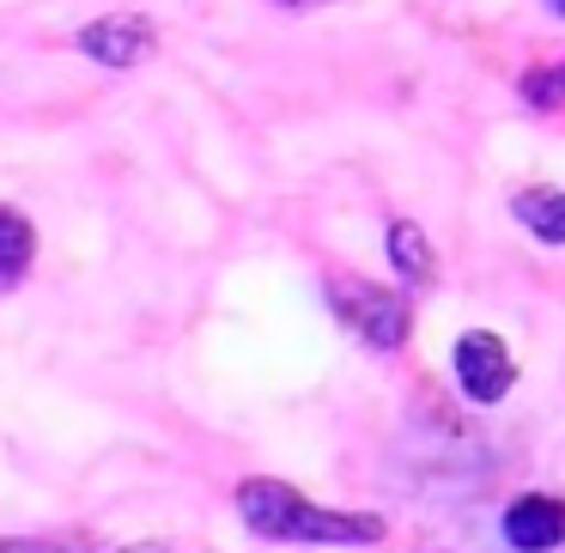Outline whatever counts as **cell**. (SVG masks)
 <instances>
[{"label":"cell","mask_w":565,"mask_h":553,"mask_svg":"<svg viewBox=\"0 0 565 553\" xmlns=\"http://www.w3.org/2000/svg\"><path fill=\"white\" fill-rule=\"evenodd\" d=\"M237 511H244V523L268 541H322V547L383 541V517L310 504L305 492H292L286 480H244V487H237Z\"/></svg>","instance_id":"obj_1"},{"label":"cell","mask_w":565,"mask_h":553,"mask_svg":"<svg viewBox=\"0 0 565 553\" xmlns=\"http://www.w3.org/2000/svg\"><path fill=\"white\" fill-rule=\"evenodd\" d=\"M329 305L359 341L383 347V353H395V347L407 341V329H414L407 298L390 293V286H371V280H329Z\"/></svg>","instance_id":"obj_2"},{"label":"cell","mask_w":565,"mask_h":553,"mask_svg":"<svg viewBox=\"0 0 565 553\" xmlns=\"http://www.w3.org/2000/svg\"><path fill=\"white\" fill-rule=\"evenodd\" d=\"M456 383H462L468 402H480V407L504 402V390L516 383L511 347H504L499 334H487V329L462 334V341H456Z\"/></svg>","instance_id":"obj_3"},{"label":"cell","mask_w":565,"mask_h":553,"mask_svg":"<svg viewBox=\"0 0 565 553\" xmlns=\"http://www.w3.org/2000/svg\"><path fill=\"white\" fill-rule=\"evenodd\" d=\"M152 43H159L152 19H140V13H110V19H92L86 38H79V50H86L98 67L128 74V67H140V62L152 55Z\"/></svg>","instance_id":"obj_4"},{"label":"cell","mask_w":565,"mask_h":553,"mask_svg":"<svg viewBox=\"0 0 565 553\" xmlns=\"http://www.w3.org/2000/svg\"><path fill=\"white\" fill-rule=\"evenodd\" d=\"M504 547L511 553H553L565 547V499L553 492H523L504 504Z\"/></svg>","instance_id":"obj_5"},{"label":"cell","mask_w":565,"mask_h":553,"mask_svg":"<svg viewBox=\"0 0 565 553\" xmlns=\"http://www.w3.org/2000/svg\"><path fill=\"white\" fill-rule=\"evenodd\" d=\"M390 262L402 268L407 286H431V274H438V256H431L426 232H419L414 220H395L390 225Z\"/></svg>","instance_id":"obj_6"},{"label":"cell","mask_w":565,"mask_h":553,"mask_svg":"<svg viewBox=\"0 0 565 553\" xmlns=\"http://www.w3.org/2000/svg\"><path fill=\"white\" fill-rule=\"evenodd\" d=\"M516 220H523L541 244H565V189H523V195H516Z\"/></svg>","instance_id":"obj_7"},{"label":"cell","mask_w":565,"mask_h":553,"mask_svg":"<svg viewBox=\"0 0 565 553\" xmlns=\"http://www.w3.org/2000/svg\"><path fill=\"white\" fill-rule=\"evenodd\" d=\"M31 256H38V232H31V220H19V213H0V280L25 274Z\"/></svg>","instance_id":"obj_8"},{"label":"cell","mask_w":565,"mask_h":553,"mask_svg":"<svg viewBox=\"0 0 565 553\" xmlns=\"http://www.w3.org/2000/svg\"><path fill=\"white\" fill-rule=\"evenodd\" d=\"M523 92H529V104H541V110L559 104L565 98V67H535V74L523 79Z\"/></svg>","instance_id":"obj_9"},{"label":"cell","mask_w":565,"mask_h":553,"mask_svg":"<svg viewBox=\"0 0 565 553\" xmlns=\"http://www.w3.org/2000/svg\"><path fill=\"white\" fill-rule=\"evenodd\" d=\"M0 553H74V547H50V541H0Z\"/></svg>","instance_id":"obj_10"},{"label":"cell","mask_w":565,"mask_h":553,"mask_svg":"<svg viewBox=\"0 0 565 553\" xmlns=\"http://www.w3.org/2000/svg\"><path fill=\"white\" fill-rule=\"evenodd\" d=\"M286 7H322V0H286Z\"/></svg>","instance_id":"obj_11"},{"label":"cell","mask_w":565,"mask_h":553,"mask_svg":"<svg viewBox=\"0 0 565 553\" xmlns=\"http://www.w3.org/2000/svg\"><path fill=\"white\" fill-rule=\"evenodd\" d=\"M553 7H559V13H565V0H553Z\"/></svg>","instance_id":"obj_12"}]
</instances>
